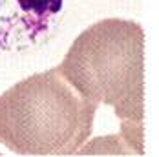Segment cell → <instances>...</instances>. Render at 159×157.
<instances>
[{"mask_svg":"<svg viewBox=\"0 0 159 157\" xmlns=\"http://www.w3.org/2000/svg\"><path fill=\"white\" fill-rule=\"evenodd\" d=\"M97 106L59 66L0 95V144L16 155H73L93 130Z\"/></svg>","mask_w":159,"mask_h":157,"instance_id":"2","label":"cell"},{"mask_svg":"<svg viewBox=\"0 0 159 157\" xmlns=\"http://www.w3.org/2000/svg\"><path fill=\"white\" fill-rule=\"evenodd\" d=\"M59 70L84 97L110 106L134 155H144L143 26L125 18L99 20L71 42Z\"/></svg>","mask_w":159,"mask_h":157,"instance_id":"1","label":"cell"},{"mask_svg":"<svg viewBox=\"0 0 159 157\" xmlns=\"http://www.w3.org/2000/svg\"><path fill=\"white\" fill-rule=\"evenodd\" d=\"M77 155H134V150L119 135H106L102 139H93L90 144H82Z\"/></svg>","mask_w":159,"mask_h":157,"instance_id":"4","label":"cell"},{"mask_svg":"<svg viewBox=\"0 0 159 157\" xmlns=\"http://www.w3.org/2000/svg\"><path fill=\"white\" fill-rule=\"evenodd\" d=\"M64 0H0V47L37 42L61 13Z\"/></svg>","mask_w":159,"mask_h":157,"instance_id":"3","label":"cell"}]
</instances>
